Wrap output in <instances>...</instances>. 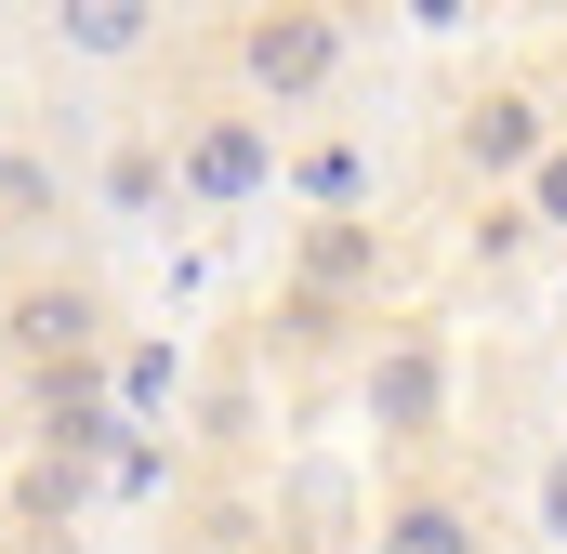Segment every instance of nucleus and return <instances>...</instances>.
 <instances>
[{
    "label": "nucleus",
    "instance_id": "12",
    "mask_svg": "<svg viewBox=\"0 0 567 554\" xmlns=\"http://www.w3.org/2000/svg\"><path fill=\"white\" fill-rule=\"evenodd\" d=\"M515 212H528V238H542V225H567V133L528 158V198H515Z\"/></svg>",
    "mask_w": 567,
    "mask_h": 554
},
{
    "label": "nucleus",
    "instance_id": "5",
    "mask_svg": "<svg viewBox=\"0 0 567 554\" xmlns=\"http://www.w3.org/2000/svg\"><path fill=\"white\" fill-rule=\"evenodd\" d=\"M370 277H383V225H370V212H317V225H303V290H290L303 317L357 304Z\"/></svg>",
    "mask_w": 567,
    "mask_h": 554
},
{
    "label": "nucleus",
    "instance_id": "2",
    "mask_svg": "<svg viewBox=\"0 0 567 554\" xmlns=\"http://www.w3.org/2000/svg\"><path fill=\"white\" fill-rule=\"evenodd\" d=\"M330 66H343V13H251V27H238V80H251L265 106L330 93Z\"/></svg>",
    "mask_w": 567,
    "mask_h": 554
},
{
    "label": "nucleus",
    "instance_id": "8",
    "mask_svg": "<svg viewBox=\"0 0 567 554\" xmlns=\"http://www.w3.org/2000/svg\"><path fill=\"white\" fill-rule=\"evenodd\" d=\"M383 554H475V515H462L449 489H410V502L383 515Z\"/></svg>",
    "mask_w": 567,
    "mask_h": 554
},
{
    "label": "nucleus",
    "instance_id": "9",
    "mask_svg": "<svg viewBox=\"0 0 567 554\" xmlns=\"http://www.w3.org/2000/svg\"><path fill=\"white\" fill-rule=\"evenodd\" d=\"M53 40H66V53H145L158 13H145V0H80V13H53Z\"/></svg>",
    "mask_w": 567,
    "mask_h": 554
},
{
    "label": "nucleus",
    "instance_id": "13",
    "mask_svg": "<svg viewBox=\"0 0 567 554\" xmlns=\"http://www.w3.org/2000/svg\"><path fill=\"white\" fill-rule=\"evenodd\" d=\"M106 198H120V212L158 198V145H120V158H106Z\"/></svg>",
    "mask_w": 567,
    "mask_h": 554
},
{
    "label": "nucleus",
    "instance_id": "14",
    "mask_svg": "<svg viewBox=\"0 0 567 554\" xmlns=\"http://www.w3.org/2000/svg\"><path fill=\"white\" fill-rule=\"evenodd\" d=\"M542 515H555V542H567V449H555V489H542Z\"/></svg>",
    "mask_w": 567,
    "mask_h": 554
},
{
    "label": "nucleus",
    "instance_id": "10",
    "mask_svg": "<svg viewBox=\"0 0 567 554\" xmlns=\"http://www.w3.org/2000/svg\"><path fill=\"white\" fill-rule=\"evenodd\" d=\"M53 212H66V185H53L40 158H13V145H0V225H53Z\"/></svg>",
    "mask_w": 567,
    "mask_h": 554
},
{
    "label": "nucleus",
    "instance_id": "3",
    "mask_svg": "<svg viewBox=\"0 0 567 554\" xmlns=\"http://www.w3.org/2000/svg\"><path fill=\"white\" fill-rule=\"evenodd\" d=\"M435 422H449V343L435 330H383V357H370V435L423 449Z\"/></svg>",
    "mask_w": 567,
    "mask_h": 554
},
{
    "label": "nucleus",
    "instance_id": "4",
    "mask_svg": "<svg viewBox=\"0 0 567 554\" xmlns=\"http://www.w3.org/2000/svg\"><path fill=\"white\" fill-rule=\"evenodd\" d=\"M172 172H185L198 212H251L278 185V120H198V133L172 145Z\"/></svg>",
    "mask_w": 567,
    "mask_h": 554
},
{
    "label": "nucleus",
    "instance_id": "7",
    "mask_svg": "<svg viewBox=\"0 0 567 554\" xmlns=\"http://www.w3.org/2000/svg\"><path fill=\"white\" fill-rule=\"evenodd\" d=\"M40 449H53V462L120 449V410H106V383H93V370H40Z\"/></svg>",
    "mask_w": 567,
    "mask_h": 554
},
{
    "label": "nucleus",
    "instance_id": "11",
    "mask_svg": "<svg viewBox=\"0 0 567 554\" xmlns=\"http://www.w3.org/2000/svg\"><path fill=\"white\" fill-rule=\"evenodd\" d=\"M80 489H93V462H53V449H40V475H27V529L80 515Z\"/></svg>",
    "mask_w": 567,
    "mask_h": 554
},
{
    "label": "nucleus",
    "instance_id": "1",
    "mask_svg": "<svg viewBox=\"0 0 567 554\" xmlns=\"http://www.w3.org/2000/svg\"><path fill=\"white\" fill-rule=\"evenodd\" d=\"M0 343H13L27 370H93V357H106V290H93V277H27V290L0 304Z\"/></svg>",
    "mask_w": 567,
    "mask_h": 554
},
{
    "label": "nucleus",
    "instance_id": "6",
    "mask_svg": "<svg viewBox=\"0 0 567 554\" xmlns=\"http://www.w3.org/2000/svg\"><path fill=\"white\" fill-rule=\"evenodd\" d=\"M449 145H462V172H528V158L555 145V120H542V93H475Z\"/></svg>",
    "mask_w": 567,
    "mask_h": 554
}]
</instances>
